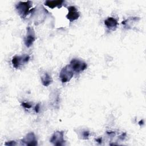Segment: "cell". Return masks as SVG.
I'll list each match as a JSON object with an SVG mask.
<instances>
[{
  "mask_svg": "<svg viewBox=\"0 0 146 146\" xmlns=\"http://www.w3.org/2000/svg\"><path fill=\"white\" fill-rule=\"evenodd\" d=\"M31 5V2L29 1L26 2H19L16 5V10L22 18H25L29 14Z\"/></svg>",
  "mask_w": 146,
  "mask_h": 146,
  "instance_id": "obj_1",
  "label": "cell"
},
{
  "mask_svg": "<svg viewBox=\"0 0 146 146\" xmlns=\"http://www.w3.org/2000/svg\"><path fill=\"white\" fill-rule=\"evenodd\" d=\"M74 71L70 64H68L61 70L59 74V78L62 83H67L72 79Z\"/></svg>",
  "mask_w": 146,
  "mask_h": 146,
  "instance_id": "obj_2",
  "label": "cell"
},
{
  "mask_svg": "<svg viewBox=\"0 0 146 146\" xmlns=\"http://www.w3.org/2000/svg\"><path fill=\"white\" fill-rule=\"evenodd\" d=\"M70 66L74 72L78 73L84 71L87 67V64L86 63L77 59H72L70 63Z\"/></svg>",
  "mask_w": 146,
  "mask_h": 146,
  "instance_id": "obj_3",
  "label": "cell"
},
{
  "mask_svg": "<svg viewBox=\"0 0 146 146\" xmlns=\"http://www.w3.org/2000/svg\"><path fill=\"white\" fill-rule=\"evenodd\" d=\"M30 59V56L27 55H25L22 56H14L12 60L11 63L13 67L15 68H18L23 64L27 63Z\"/></svg>",
  "mask_w": 146,
  "mask_h": 146,
  "instance_id": "obj_4",
  "label": "cell"
},
{
  "mask_svg": "<svg viewBox=\"0 0 146 146\" xmlns=\"http://www.w3.org/2000/svg\"><path fill=\"white\" fill-rule=\"evenodd\" d=\"M35 40V31L33 27H27L26 35L25 39V44L26 47H30L31 46Z\"/></svg>",
  "mask_w": 146,
  "mask_h": 146,
  "instance_id": "obj_5",
  "label": "cell"
},
{
  "mask_svg": "<svg viewBox=\"0 0 146 146\" xmlns=\"http://www.w3.org/2000/svg\"><path fill=\"white\" fill-rule=\"evenodd\" d=\"M50 142L55 145H62L64 142L63 132L59 131L55 132L51 136Z\"/></svg>",
  "mask_w": 146,
  "mask_h": 146,
  "instance_id": "obj_6",
  "label": "cell"
},
{
  "mask_svg": "<svg viewBox=\"0 0 146 146\" xmlns=\"http://www.w3.org/2000/svg\"><path fill=\"white\" fill-rule=\"evenodd\" d=\"M68 13L66 15V18L70 21V22H73L78 19L80 17V13L75 6H69L68 7Z\"/></svg>",
  "mask_w": 146,
  "mask_h": 146,
  "instance_id": "obj_7",
  "label": "cell"
},
{
  "mask_svg": "<svg viewBox=\"0 0 146 146\" xmlns=\"http://www.w3.org/2000/svg\"><path fill=\"white\" fill-rule=\"evenodd\" d=\"M22 141L27 145L34 146L37 145V140L33 132L27 133L22 140Z\"/></svg>",
  "mask_w": 146,
  "mask_h": 146,
  "instance_id": "obj_8",
  "label": "cell"
},
{
  "mask_svg": "<svg viewBox=\"0 0 146 146\" xmlns=\"http://www.w3.org/2000/svg\"><path fill=\"white\" fill-rule=\"evenodd\" d=\"M104 24L108 29L115 30L118 23L117 21L113 17H108L104 21Z\"/></svg>",
  "mask_w": 146,
  "mask_h": 146,
  "instance_id": "obj_9",
  "label": "cell"
},
{
  "mask_svg": "<svg viewBox=\"0 0 146 146\" xmlns=\"http://www.w3.org/2000/svg\"><path fill=\"white\" fill-rule=\"evenodd\" d=\"M63 3V1L58 0V1H46L44 2V5L48 6L50 8L54 9L55 7L60 8L62 6V3Z\"/></svg>",
  "mask_w": 146,
  "mask_h": 146,
  "instance_id": "obj_10",
  "label": "cell"
},
{
  "mask_svg": "<svg viewBox=\"0 0 146 146\" xmlns=\"http://www.w3.org/2000/svg\"><path fill=\"white\" fill-rule=\"evenodd\" d=\"M40 79H41L42 84L46 87L48 86L52 82V79L51 76H50L49 74L47 72L43 73Z\"/></svg>",
  "mask_w": 146,
  "mask_h": 146,
  "instance_id": "obj_11",
  "label": "cell"
},
{
  "mask_svg": "<svg viewBox=\"0 0 146 146\" xmlns=\"http://www.w3.org/2000/svg\"><path fill=\"white\" fill-rule=\"evenodd\" d=\"M5 144L6 145H8V146H13V145H16L17 143L14 141H8V142L5 143Z\"/></svg>",
  "mask_w": 146,
  "mask_h": 146,
  "instance_id": "obj_12",
  "label": "cell"
},
{
  "mask_svg": "<svg viewBox=\"0 0 146 146\" xmlns=\"http://www.w3.org/2000/svg\"><path fill=\"white\" fill-rule=\"evenodd\" d=\"M22 106L26 108H30L31 107V106L28 103H22Z\"/></svg>",
  "mask_w": 146,
  "mask_h": 146,
  "instance_id": "obj_13",
  "label": "cell"
},
{
  "mask_svg": "<svg viewBox=\"0 0 146 146\" xmlns=\"http://www.w3.org/2000/svg\"><path fill=\"white\" fill-rule=\"evenodd\" d=\"M83 137H85V139H87L88 138V136H89V132L88 131H85L83 132Z\"/></svg>",
  "mask_w": 146,
  "mask_h": 146,
  "instance_id": "obj_14",
  "label": "cell"
},
{
  "mask_svg": "<svg viewBox=\"0 0 146 146\" xmlns=\"http://www.w3.org/2000/svg\"><path fill=\"white\" fill-rule=\"evenodd\" d=\"M39 110V105L37 104V105H36V106L35 107V111H36V112H38Z\"/></svg>",
  "mask_w": 146,
  "mask_h": 146,
  "instance_id": "obj_15",
  "label": "cell"
}]
</instances>
